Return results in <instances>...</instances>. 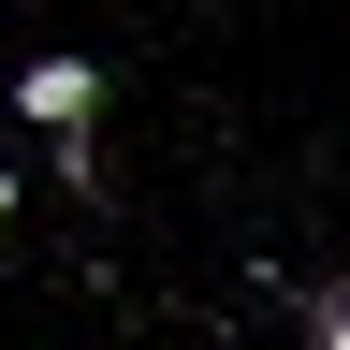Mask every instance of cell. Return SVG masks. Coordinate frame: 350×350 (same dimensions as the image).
Here are the masks:
<instances>
[{"label":"cell","mask_w":350,"mask_h":350,"mask_svg":"<svg viewBox=\"0 0 350 350\" xmlns=\"http://www.w3.org/2000/svg\"><path fill=\"white\" fill-rule=\"evenodd\" d=\"M15 103H29L44 131H88V117H103V59H29V73H15Z\"/></svg>","instance_id":"6da1fadb"},{"label":"cell","mask_w":350,"mask_h":350,"mask_svg":"<svg viewBox=\"0 0 350 350\" xmlns=\"http://www.w3.org/2000/svg\"><path fill=\"white\" fill-rule=\"evenodd\" d=\"M292 321H306V350H350V292H306Z\"/></svg>","instance_id":"7a4b0ae2"},{"label":"cell","mask_w":350,"mask_h":350,"mask_svg":"<svg viewBox=\"0 0 350 350\" xmlns=\"http://www.w3.org/2000/svg\"><path fill=\"white\" fill-rule=\"evenodd\" d=\"M0 219H15V175H0Z\"/></svg>","instance_id":"3957f363"}]
</instances>
